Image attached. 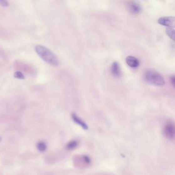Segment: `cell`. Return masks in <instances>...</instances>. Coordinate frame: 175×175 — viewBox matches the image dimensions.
<instances>
[{
    "mask_svg": "<svg viewBox=\"0 0 175 175\" xmlns=\"http://www.w3.org/2000/svg\"><path fill=\"white\" fill-rule=\"evenodd\" d=\"M35 50L40 57L50 65L56 66L59 64V61L55 54L44 46L37 45Z\"/></svg>",
    "mask_w": 175,
    "mask_h": 175,
    "instance_id": "1",
    "label": "cell"
},
{
    "mask_svg": "<svg viewBox=\"0 0 175 175\" xmlns=\"http://www.w3.org/2000/svg\"><path fill=\"white\" fill-rule=\"evenodd\" d=\"M37 148L39 151L43 152L46 150V144L44 142H39L37 144Z\"/></svg>",
    "mask_w": 175,
    "mask_h": 175,
    "instance_id": "11",
    "label": "cell"
},
{
    "mask_svg": "<svg viewBox=\"0 0 175 175\" xmlns=\"http://www.w3.org/2000/svg\"><path fill=\"white\" fill-rule=\"evenodd\" d=\"M111 72L113 76L116 77H120L121 76V71L119 64L117 62H114L112 64L111 67Z\"/></svg>",
    "mask_w": 175,
    "mask_h": 175,
    "instance_id": "8",
    "label": "cell"
},
{
    "mask_svg": "<svg viewBox=\"0 0 175 175\" xmlns=\"http://www.w3.org/2000/svg\"><path fill=\"white\" fill-rule=\"evenodd\" d=\"M127 8L130 13L133 14H138L141 11V6L135 1L129 2L127 4Z\"/></svg>",
    "mask_w": 175,
    "mask_h": 175,
    "instance_id": "5",
    "label": "cell"
},
{
    "mask_svg": "<svg viewBox=\"0 0 175 175\" xmlns=\"http://www.w3.org/2000/svg\"><path fill=\"white\" fill-rule=\"evenodd\" d=\"M78 144L79 143L77 141L73 140V141H71L67 144L66 148L68 150H74L75 148L78 146Z\"/></svg>",
    "mask_w": 175,
    "mask_h": 175,
    "instance_id": "9",
    "label": "cell"
},
{
    "mask_svg": "<svg viewBox=\"0 0 175 175\" xmlns=\"http://www.w3.org/2000/svg\"><path fill=\"white\" fill-rule=\"evenodd\" d=\"M14 77L17 79H24V78H25L23 74L20 72H15Z\"/></svg>",
    "mask_w": 175,
    "mask_h": 175,
    "instance_id": "12",
    "label": "cell"
},
{
    "mask_svg": "<svg viewBox=\"0 0 175 175\" xmlns=\"http://www.w3.org/2000/svg\"><path fill=\"white\" fill-rule=\"evenodd\" d=\"M126 62L127 65L130 67L137 68L140 65V62L139 60L135 56H127V58H126Z\"/></svg>",
    "mask_w": 175,
    "mask_h": 175,
    "instance_id": "6",
    "label": "cell"
},
{
    "mask_svg": "<svg viewBox=\"0 0 175 175\" xmlns=\"http://www.w3.org/2000/svg\"><path fill=\"white\" fill-rule=\"evenodd\" d=\"M0 5H1L2 6L6 7V6H8L9 4L8 3L7 1H0Z\"/></svg>",
    "mask_w": 175,
    "mask_h": 175,
    "instance_id": "13",
    "label": "cell"
},
{
    "mask_svg": "<svg viewBox=\"0 0 175 175\" xmlns=\"http://www.w3.org/2000/svg\"><path fill=\"white\" fill-rule=\"evenodd\" d=\"M144 79L148 83L155 86H162L165 84V80L161 74L153 70H148L144 73Z\"/></svg>",
    "mask_w": 175,
    "mask_h": 175,
    "instance_id": "2",
    "label": "cell"
},
{
    "mask_svg": "<svg viewBox=\"0 0 175 175\" xmlns=\"http://www.w3.org/2000/svg\"><path fill=\"white\" fill-rule=\"evenodd\" d=\"M175 30L172 27H167L166 29V33L170 38L174 40L175 39Z\"/></svg>",
    "mask_w": 175,
    "mask_h": 175,
    "instance_id": "10",
    "label": "cell"
},
{
    "mask_svg": "<svg viewBox=\"0 0 175 175\" xmlns=\"http://www.w3.org/2000/svg\"><path fill=\"white\" fill-rule=\"evenodd\" d=\"M72 119L74 122L81 126L82 129L85 130H88V125L86 124V123L84 122L80 118H79L76 114H75V113L72 114Z\"/></svg>",
    "mask_w": 175,
    "mask_h": 175,
    "instance_id": "7",
    "label": "cell"
},
{
    "mask_svg": "<svg viewBox=\"0 0 175 175\" xmlns=\"http://www.w3.org/2000/svg\"><path fill=\"white\" fill-rule=\"evenodd\" d=\"M171 83L172 84V86H175V77L174 76H172V77H171Z\"/></svg>",
    "mask_w": 175,
    "mask_h": 175,
    "instance_id": "14",
    "label": "cell"
},
{
    "mask_svg": "<svg viewBox=\"0 0 175 175\" xmlns=\"http://www.w3.org/2000/svg\"><path fill=\"white\" fill-rule=\"evenodd\" d=\"M175 17H161L158 20V23L161 25L165 26L168 27H175Z\"/></svg>",
    "mask_w": 175,
    "mask_h": 175,
    "instance_id": "4",
    "label": "cell"
},
{
    "mask_svg": "<svg viewBox=\"0 0 175 175\" xmlns=\"http://www.w3.org/2000/svg\"><path fill=\"white\" fill-rule=\"evenodd\" d=\"M164 134L167 138L173 139L175 137V125L172 122H168L164 127Z\"/></svg>",
    "mask_w": 175,
    "mask_h": 175,
    "instance_id": "3",
    "label": "cell"
},
{
    "mask_svg": "<svg viewBox=\"0 0 175 175\" xmlns=\"http://www.w3.org/2000/svg\"><path fill=\"white\" fill-rule=\"evenodd\" d=\"M1 138H0V142H1Z\"/></svg>",
    "mask_w": 175,
    "mask_h": 175,
    "instance_id": "15",
    "label": "cell"
}]
</instances>
